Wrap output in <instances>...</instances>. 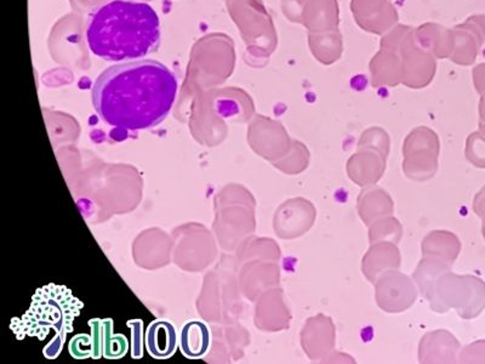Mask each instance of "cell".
Wrapping results in <instances>:
<instances>
[{"instance_id": "30bf717a", "label": "cell", "mask_w": 485, "mask_h": 364, "mask_svg": "<svg viewBox=\"0 0 485 364\" xmlns=\"http://www.w3.org/2000/svg\"><path fill=\"white\" fill-rule=\"evenodd\" d=\"M402 264L398 245L392 242H377L370 245L362 260L364 276L375 283L381 274L390 270H399Z\"/></svg>"}, {"instance_id": "ba28073f", "label": "cell", "mask_w": 485, "mask_h": 364, "mask_svg": "<svg viewBox=\"0 0 485 364\" xmlns=\"http://www.w3.org/2000/svg\"><path fill=\"white\" fill-rule=\"evenodd\" d=\"M459 342L445 329L428 333L420 342L419 362L454 363L459 360Z\"/></svg>"}, {"instance_id": "ffe728a7", "label": "cell", "mask_w": 485, "mask_h": 364, "mask_svg": "<svg viewBox=\"0 0 485 364\" xmlns=\"http://www.w3.org/2000/svg\"><path fill=\"white\" fill-rule=\"evenodd\" d=\"M466 158L474 167L485 168V140L470 137L467 141Z\"/></svg>"}, {"instance_id": "4fadbf2b", "label": "cell", "mask_w": 485, "mask_h": 364, "mask_svg": "<svg viewBox=\"0 0 485 364\" xmlns=\"http://www.w3.org/2000/svg\"><path fill=\"white\" fill-rule=\"evenodd\" d=\"M182 355L189 360H199L208 355L212 348V333L204 322L189 321L180 333Z\"/></svg>"}, {"instance_id": "7402d4cb", "label": "cell", "mask_w": 485, "mask_h": 364, "mask_svg": "<svg viewBox=\"0 0 485 364\" xmlns=\"http://www.w3.org/2000/svg\"><path fill=\"white\" fill-rule=\"evenodd\" d=\"M460 362L485 363V340L471 343L459 355Z\"/></svg>"}, {"instance_id": "7c38bea8", "label": "cell", "mask_w": 485, "mask_h": 364, "mask_svg": "<svg viewBox=\"0 0 485 364\" xmlns=\"http://www.w3.org/2000/svg\"><path fill=\"white\" fill-rule=\"evenodd\" d=\"M146 349L153 359L167 360L177 352L178 342L173 323L158 319L151 323L146 332Z\"/></svg>"}, {"instance_id": "ac0fdd59", "label": "cell", "mask_w": 485, "mask_h": 364, "mask_svg": "<svg viewBox=\"0 0 485 364\" xmlns=\"http://www.w3.org/2000/svg\"><path fill=\"white\" fill-rule=\"evenodd\" d=\"M311 163V153L307 146L302 143H294V149L290 156L281 164V169L290 175H299L304 173Z\"/></svg>"}, {"instance_id": "5bb4252c", "label": "cell", "mask_w": 485, "mask_h": 364, "mask_svg": "<svg viewBox=\"0 0 485 364\" xmlns=\"http://www.w3.org/2000/svg\"><path fill=\"white\" fill-rule=\"evenodd\" d=\"M422 256H435L455 263L461 250V242L455 233L449 231H433L422 240Z\"/></svg>"}, {"instance_id": "e0dca14e", "label": "cell", "mask_w": 485, "mask_h": 364, "mask_svg": "<svg viewBox=\"0 0 485 364\" xmlns=\"http://www.w3.org/2000/svg\"><path fill=\"white\" fill-rule=\"evenodd\" d=\"M358 150L374 151L387 160L390 154V139L383 130L377 128L367 130L360 137Z\"/></svg>"}, {"instance_id": "277c9868", "label": "cell", "mask_w": 485, "mask_h": 364, "mask_svg": "<svg viewBox=\"0 0 485 364\" xmlns=\"http://www.w3.org/2000/svg\"><path fill=\"white\" fill-rule=\"evenodd\" d=\"M438 136L428 128L412 130L404 141L403 171L411 180L424 182L436 177L439 167Z\"/></svg>"}, {"instance_id": "5b68a950", "label": "cell", "mask_w": 485, "mask_h": 364, "mask_svg": "<svg viewBox=\"0 0 485 364\" xmlns=\"http://www.w3.org/2000/svg\"><path fill=\"white\" fill-rule=\"evenodd\" d=\"M374 284L377 307L387 314L405 312L418 299L415 282L399 270L387 271Z\"/></svg>"}, {"instance_id": "9a60e30c", "label": "cell", "mask_w": 485, "mask_h": 364, "mask_svg": "<svg viewBox=\"0 0 485 364\" xmlns=\"http://www.w3.org/2000/svg\"><path fill=\"white\" fill-rule=\"evenodd\" d=\"M452 265L453 264L448 261L435 256H424V259L420 261L414 274H412V281L415 282L416 287L426 300L429 301V299L431 298L433 288H435L438 278L452 269Z\"/></svg>"}, {"instance_id": "7a4b0ae2", "label": "cell", "mask_w": 485, "mask_h": 364, "mask_svg": "<svg viewBox=\"0 0 485 364\" xmlns=\"http://www.w3.org/2000/svg\"><path fill=\"white\" fill-rule=\"evenodd\" d=\"M85 36L91 53L106 61L149 56L160 48V17L146 3L113 0L92 13Z\"/></svg>"}, {"instance_id": "52a82bcc", "label": "cell", "mask_w": 485, "mask_h": 364, "mask_svg": "<svg viewBox=\"0 0 485 364\" xmlns=\"http://www.w3.org/2000/svg\"><path fill=\"white\" fill-rule=\"evenodd\" d=\"M317 211L308 199L294 198L285 202L278 212V235L292 239L306 235L315 226Z\"/></svg>"}, {"instance_id": "8992f818", "label": "cell", "mask_w": 485, "mask_h": 364, "mask_svg": "<svg viewBox=\"0 0 485 364\" xmlns=\"http://www.w3.org/2000/svg\"><path fill=\"white\" fill-rule=\"evenodd\" d=\"M301 348L312 362H326L336 352V329L333 319L318 314L306 321Z\"/></svg>"}, {"instance_id": "3957f363", "label": "cell", "mask_w": 485, "mask_h": 364, "mask_svg": "<svg viewBox=\"0 0 485 364\" xmlns=\"http://www.w3.org/2000/svg\"><path fill=\"white\" fill-rule=\"evenodd\" d=\"M429 302L438 314L454 308L463 318H474L485 308V284L480 278L456 276L449 270L437 281Z\"/></svg>"}, {"instance_id": "6da1fadb", "label": "cell", "mask_w": 485, "mask_h": 364, "mask_svg": "<svg viewBox=\"0 0 485 364\" xmlns=\"http://www.w3.org/2000/svg\"><path fill=\"white\" fill-rule=\"evenodd\" d=\"M174 72L153 60L116 65L103 71L92 87V104L103 122L124 130L160 126L177 100Z\"/></svg>"}, {"instance_id": "603a6c76", "label": "cell", "mask_w": 485, "mask_h": 364, "mask_svg": "<svg viewBox=\"0 0 485 364\" xmlns=\"http://www.w3.org/2000/svg\"><path fill=\"white\" fill-rule=\"evenodd\" d=\"M64 343L65 336L57 334L51 340L50 343H48L46 349H44V356H46L47 359H56V357L60 355Z\"/></svg>"}, {"instance_id": "9c48e42d", "label": "cell", "mask_w": 485, "mask_h": 364, "mask_svg": "<svg viewBox=\"0 0 485 364\" xmlns=\"http://www.w3.org/2000/svg\"><path fill=\"white\" fill-rule=\"evenodd\" d=\"M386 158L374 151L358 150V152L347 160V175L350 180L359 187L373 186L383 178L386 170Z\"/></svg>"}, {"instance_id": "8fae6325", "label": "cell", "mask_w": 485, "mask_h": 364, "mask_svg": "<svg viewBox=\"0 0 485 364\" xmlns=\"http://www.w3.org/2000/svg\"><path fill=\"white\" fill-rule=\"evenodd\" d=\"M357 211L364 224L369 228L378 219L394 214V199L386 191L377 185L364 187V190L358 195Z\"/></svg>"}, {"instance_id": "d6986e66", "label": "cell", "mask_w": 485, "mask_h": 364, "mask_svg": "<svg viewBox=\"0 0 485 364\" xmlns=\"http://www.w3.org/2000/svg\"><path fill=\"white\" fill-rule=\"evenodd\" d=\"M129 342L122 334L112 335V325H109L105 342V357L109 360L122 359L128 352Z\"/></svg>"}, {"instance_id": "44dd1931", "label": "cell", "mask_w": 485, "mask_h": 364, "mask_svg": "<svg viewBox=\"0 0 485 364\" xmlns=\"http://www.w3.org/2000/svg\"><path fill=\"white\" fill-rule=\"evenodd\" d=\"M70 352L74 359H87L91 357L95 348L92 346L91 336L87 334L75 335L70 342Z\"/></svg>"}, {"instance_id": "2e32d148", "label": "cell", "mask_w": 485, "mask_h": 364, "mask_svg": "<svg viewBox=\"0 0 485 364\" xmlns=\"http://www.w3.org/2000/svg\"><path fill=\"white\" fill-rule=\"evenodd\" d=\"M402 236H403V228L398 219L392 215L378 219L377 221L369 226L370 245L377 242H392L398 245Z\"/></svg>"}, {"instance_id": "cb8c5ba5", "label": "cell", "mask_w": 485, "mask_h": 364, "mask_svg": "<svg viewBox=\"0 0 485 364\" xmlns=\"http://www.w3.org/2000/svg\"><path fill=\"white\" fill-rule=\"evenodd\" d=\"M473 209L476 214L483 220V226H481V231L485 238V187L481 188L480 194L476 195L473 202Z\"/></svg>"}]
</instances>
